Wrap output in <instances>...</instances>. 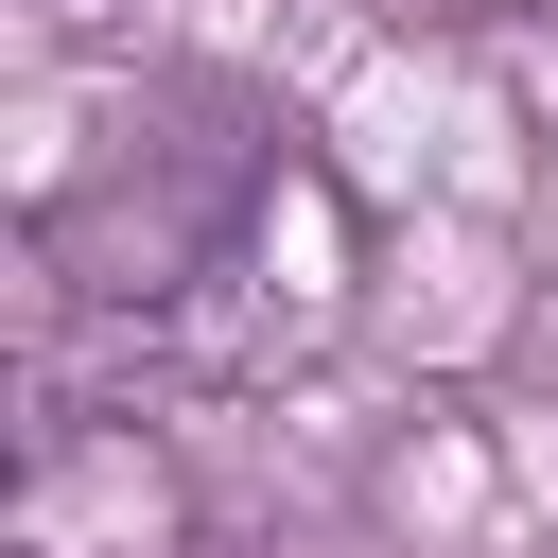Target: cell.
Instances as JSON below:
<instances>
[{"mask_svg":"<svg viewBox=\"0 0 558 558\" xmlns=\"http://www.w3.org/2000/svg\"><path fill=\"white\" fill-rule=\"evenodd\" d=\"M279 209H331V174L296 157V122L262 87H140V122L35 209V262L87 296V314H140V331H227V296H262L279 262Z\"/></svg>","mask_w":558,"mask_h":558,"instance_id":"cell-1","label":"cell"},{"mask_svg":"<svg viewBox=\"0 0 558 558\" xmlns=\"http://www.w3.org/2000/svg\"><path fill=\"white\" fill-rule=\"evenodd\" d=\"M0 541L17 558H192V471L105 418V401H52L17 436V488H0Z\"/></svg>","mask_w":558,"mask_h":558,"instance_id":"cell-2","label":"cell"}]
</instances>
